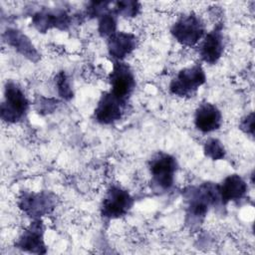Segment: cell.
<instances>
[{
    "label": "cell",
    "instance_id": "6da1fadb",
    "mask_svg": "<svg viewBox=\"0 0 255 255\" xmlns=\"http://www.w3.org/2000/svg\"><path fill=\"white\" fill-rule=\"evenodd\" d=\"M182 196L185 201V222L190 228L198 227L203 222L210 207L221 205L218 184L213 182L188 186Z\"/></svg>",
    "mask_w": 255,
    "mask_h": 255
},
{
    "label": "cell",
    "instance_id": "7a4b0ae2",
    "mask_svg": "<svg viewBox=\"0 0 255 255\" xmlns=\"http://www.w3.org/2000/svg\"><path fill=\"white\" fill-rule=\"evenodd\" d=\"M148 170L151 177V188L157 192L168 191L174 183L177 161L174 156L158 151L148 160Z\"/></svg>",
    "mask_w": 255,
    "mask_h": 255
},
{
    "label": "cell",
    "instance_id": "3957f363",
    "mask_svg": "<svg viewBox=\"0 0 255 255\" xmlns=\"http://www.w3.org/2000/svg\"><path fill=\"white\" fill-rule=\"evenodd\" d=\"M29 110V101L23 90L14 82L9 81L4 88V101L0 107L1 119L9 124H15L25 119Z\"/></svg>",
    "mask_w": 255,
    "mask_h": 255
},
{
    "label": "cell",
    "instance_id": "277c9868",
    "mask_svg": "<svg viewBox=\"0 0 255 255\" xmlns=\"http://www.w3.org/2000/svg\"><path fill=\"white\" fill-rule=\"evenodd\" d=\"M206 82L204 69L200 64L181 69L169 84V93L179 98H190Z\"/></svg>",
    "mask_w": 255,
    "mask_h": 255
},
{
    "label": "cell",
    "instance_id": "5b68a950",
    "mask_svg": "<svg viewBox=\"0 0 255 255\" xmlns=\"http://www.w3.org/2000/svg\"><path fill=\"white\" fill-rule=\"evenodd\" d=\"M173 38L183 46L196 45L205 35V26L199 16L189 13L181 16L171 27Z\"/></svg>",
    "mask_w": 255,
    "mask_h": 255
},
{
    "label": "cell",
    "instance_id": "8992f818",
    "mask_svg": "<svg viewBox=\"0 0 255 255\" xmlns=\"http://www.w3.org/2000/svg\"><path fill=\"white\" fill-rule=\"evenodd\" d=\"M132 205L133 198L128 190L119 185H112L102 200L101 215L106 219H118L128 214Z\"/></svg>",
    "mask_w": 255,
    "mask_h": 255
},
{
    "label": "cell",
    "instance_id": "52a82bcc",
    "mask_svg": "<svg viewBox=\"0 0 255 255\" xmlns=\"http://www.w3.org/2000/svg\"><path fill=\"white\" fill-rule=\"evenodd\" d=\"M111 93L118 98L128 101L135 88V78L130 67L124 61H113V69L109 75Z\"/></svg>",
    "mask_w": 255,
    "mask_h": 255
},
{
    "label": "cell",
    "instance_id": "ba28073f",
    "mask_svg": "<svg viewBox=\"0 0 255 255\" xmlns=\"http://www.w3.org/2000/svg\"><path fill=\"white\" fill-rule=\"evenodd\" d=\"M128 108V101L122 100L110 91L102 94L94 111V119L101 125H112L120 121Z\"/></svg>",
    "mask_w": 255,
    "mask_h": 255
},
{
    "label": "cell",
    "instance_id": "9c48e42d",
    "mask_svg": "<svg viewBox=\"0 0 255 255\" xmlns=\"http://www.w3.org/2000/svg\"><path fill=\"white\" fill-rule=\"evenodd\" d=\"M19 208L33 219L49 214L56 205V197L47 191L22 192L18 202Z\"/></svg>",
    "mask_w": 255,
    "mask_h": 255
},
{
    "label": "cell",
    "instance_id": "30bf717a",
    "mask_svg": "<svg viewBox=\"0 0 255 255\" xmlns=\"http://www.w3.org/2000/svg\"><path fill=\"white\" fill-rule=\"evenodd\" d=\"M44 230L45 227L41 218L33 219L18 238L16 247L29 253L45 254L47 249L44 241Z\"/></svg>",
    "mask_w": 255,
    "mask_h": 255
},
{
    "label": "cell",
    "instance_id": "8fae6325",
    "mask_svg": "<svg viewBox=\"0 0 255 255\" xmlns=\"http://www.w3.org/2000/svg\"><path fill=\"white\" fill-rule=\"evenodd\" d=\"M224 47L223 25L218 23L202 38V42L199 46V55L201 60L209 65L216 64L223 54Z\"/></svg>",
    "mask_w": 255,
    "mask_h": 255
},
{
    "label": "cell",
    "instance_id": "7c38bea8",
    "mask_svg": "<svg viewBox=\"0 0 255 255\" xmlns=\"http://www.w3.org/2000/svg\"><path fill=\"white\" fill-rule=\"evenodd\" d=\"M71 17L65 10H42L32 16L33 26L41 33L52 28L66 30L71 25Z\"/></svg>",
    "mask_w": 255,
    "mask_h": 255
},
{
    "label": "cell",
    "instance_id": "4fadbf2b",
    "mask_svg": "<svg viewBox=\"0 0 255 255\" xmlns=\"http://www.w3.org/2000/svg\"><path fill=\"white\" fill-rule=\"evenodd\" d=\"M222 124V115L219 109L211 103H202L198 106L194 115L195 128L203 132L208 133L220 128Z\"/></svg>",
    "mask_w": 255,
    "mask_h": 255
},
{
    "label": "cell",
    "instance_id": "5bb4252c",
    "mask_svg": "<svg viewBox=\"0 0 255 255\" xmlns=\"http://www.w3.org/2000/svg\"><path fill=\"white\" fill-rule=\"evenodd\" d=\"M137 39L128 32H116L108 38V52L113 61H123L135 49Z\"/></svg>",
    "mask_w": 255,
    "mask_h": 255
},
{
    "label": "cell",
    "instance_id": "9a60e30c",
    "mask_svg": "<svg viewBox=\"0 0 255 255\" xmlns=\"http://www.w3.org/2000/svg\"><path fill=\"white\" fill-rule=\"evenodd\" d=\"M248 190L246 181L238 174H230L218 184V191L221 205L230 201H237L245 197Z\"/></svg>",
    "mask_w": 255,
    "mask_h": 255
},
{
    "label": "cell",
    "instance_id": "2e32d148",
    "mask_svg": "<svg viewBox=\"0 0 255 255\" xmlns=\"http://www.w3.org/2000/svg\"><path fill=\"white\" fill-rule=\"evenodd\" d=\"M5 41L8 45L13 47L18 53L29 59L30 61L37 62L40 55L30 39L17 29H8L4 33Z\"/></svg>",
    "mask_w": 255,
    "mask_h": 255
},
{
    "label": "cell",
    "instance_id": "e0dca14e",
    "mask_svg": "<svg viewBox=\"0 0 255 255\" xmlns=\"http://www.w3.org/2000/svg\"><path fill=\"white\" fill-rule=\"evenodd\" d=\"M98 32L102 37L107 39L117 32V15L112 11V8L99 17Z\"/></svg>",
    "mask_w": 255,
    "mask_h": 255
},
{
    "label": "cell",
    "instance_id": "ac0fdd59",
    "mask_svg": "<svg viewBox=\"0 0 255 255\" xmlns=\"http://www.w3.org/2000/svg\"><path fill=\"white\" fill-rule=\"evenodd\" d=\"M114 8L112 11L118 16L121 15L126 18L135 17L140 11V4L137 1L132 0H125V1H117L113 2Z\"/></svg>",
    "mask_w": 255,
    "mask_h": 255
},
{
    "label": "cell",
    "instance_id": "d6986e66",
    "mask_svg": "<svg viewBox=\"0 0 255 255\" xmlns=\"http://www.w3.org/2000/svg\"><path fill=\"white\" fill-rule=\"evenodd\" d=\"M205 156L212 160H219L225 157L226 151L222 142L217 138H208L203 146Z\"/></svg>",
    "mask_w": 255,
    "mask_h": 255
},
{
    "label": "cell",
    "instance_id": "ffe728a7",
    "mask_svg": "<svg viewBox=\"0 0 255 255\" xmlns=\"http://www.w3.org/2000/svg\"><path fill=\"white\" fill-rule=\"evenodd\" d=\"M55 83H56L58 94L62 99L69 101L73 98L74 93L70 83V79L64 71H61L57 74Z\"/></svg>",
    "mask_w": 255,
    "mask_h": 255
},
{
    "label": "cell",
    "instance_id": "44dd1931",
    "mask_svg": "<svg viewBox=\"0 0 255 255\" xmlns=\"http://www.w3.org/2000/svg\"><path fill=\"white\" fill-rule=\"evenodd\" d=\"M112 2L110 1H99V2H90L87 7V15L91 18H99L103 14L107 13L111 10L110 5Z\"/></svg>",
    "mask_w": 255,
    "mask_h": 255
},
{
    "label": "cell",
    "instance_id": "7402d4cb",
    "mask_svg": "<svg viewBox=\"0 0 255 255\" xmlns=\"http://www.w3.org/2000/svg\"><path fill=\"white\" fill-rule=\"evenodd\" d=\"M239 128L247 134H250L253 136L254 134V114L253 112H251L249 115L245 116L240 124H239Z\"/></svg>",
    "mask_w": 255,
    "mask_h": 255
}]
</instances>
